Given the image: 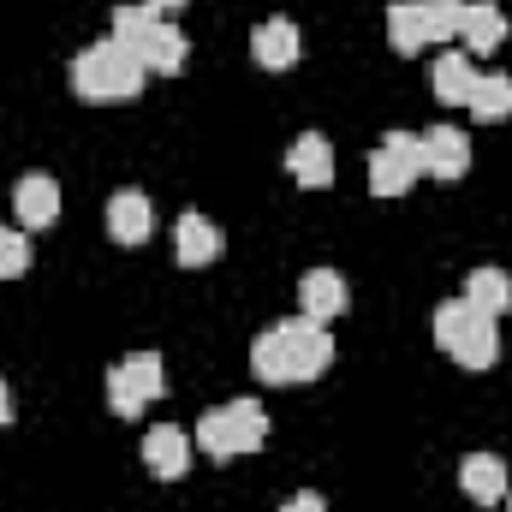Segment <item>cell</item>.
<instances>
[{
	"label": "cell",
	"mask_w": 512,
	"mask_h": 512,
	"mask_svg": "<svg viewBox=\"0 0 512 512\" xmlns=\"http://www.w3.org/2000/svg\"><path fill=\"white\" fill-rule=\"evenodd\" d=\"M459 18H465V0H393L387 6V42L399 54H417L429 42L459 36Z\"/></svg>",
	"instance_id": "4"
},
{
	"label": "cell",
	"mask_w": 512,
	"mask_h": 512,
	"mask_svg": "<svg viewBox=\"0 0 512 512\" xmlns=\"http://www.w3.org/2000/svg\"><path fill=\"white\" fill-rule=\"evenodd\" d=\"M268 441V411L256 399H233L221 411H203L197 423V447L209 459H239V453H256Z\"/></svg>",
	"instance_id": "5"
},
{
	"label": "cell",
	"mask_w": 512,
	"mask_h": 512,
	"mask_svg": "<svg viewBox=\"0 0 512 512\" xmlns=\"http://www.w3.org/2000/svg\"><path fill=\"white\" fill-rule=\"evenodd\" d=\"M471 90H477V66H471V54L447 48V54L435 60V96H441L447 108H465V102H471Z\"/></svg>",
	"instance_id": "19"
},
{
	"label": "cell",
	"mask_w": 512,
	"mask_h": 512,
	"mask_svg": "<svg viewBox=\"0 0 512 512\" xmlns=\"http://www.w3.org/2000/svg\"><path fill=\"white\" fill-rule=\"evenodd\" d=\"M286 167H292V179H298V185L322 191V185H334V143H328L322 131H304V137L286 149Z\"/></svg>",
	"instance_id": "11"
},
{
	"label": "cell",
	"mask_w": 512,
	"mask_h": 512,
	"mask_svg": "<svg viewBox=\"0 0 512 512\" xmlns=\"http://www.w3.org/2000/svg\"><path fill=\"white\" fill-rule=\"evenodd\" d=\"M149 227H155V209H149L143 191H114V197H108V233H114L120 245H143Z\"/></svg>",
	"instance_id": "18"
},
{
	"label": "cell",
	"mask_w": 512,
	"mask_h": 512,
	"mask_svg": "<svg viewBox=\"0 0 512 512\" xmlns=\"http://www.w3.org/2000/svg\"><path fill=\"white\" fill-rule=\"evenodd\" d=\"M12 209H18V227H54L60 215V185L48 173H24L12 185Z\"/></svg>",
	"instance_id": "12"
},
{
	"label": "cell",
	"mask_w": 512,
	"mask_h": 512,
	"mask_svg": "<svg viewBox=\"0 0 512 512\" xmlns=\"http://www.w3.org/2000/svg\"><path fill=\"white\" fill-rule=\"evenodd\" d=\"M155 18H161L155 6H114V42H120L126 54H137V48H143V36L155 30Z\"/></svg>",
	"instance_id": "22"
},
{
	"label": "cell",
	"mask_w": 512,
	"mask_h": 512,
	"mask_svg": "<svg viewBox=\"0 0 512 512\" xmlns=\"http://www.w3.org/2000/svg\"><path fill=\"white\" fill-rule=\"evenodd\" d=\"M30 268V239L18 227H0V280H18Z\"/></svg>",
	"instance_id": "23"
},
{
	"label": "cell",
	"mask_w": 512,
	"mask_h": 512,
	"mask_svg": "<svg viewBox=\"0 0 512 512\" xmlns=\"http://www.w3.org/2000/svg\"><path fill=\"white\" fill-rule=\"evenodd\" d=\"M161 393H167V370H161L155 352H131L126 364L108 370V405H114V417H137Z\"/></svg>",
	"instance_id": "7"
},
{
	"label": "cell",
	"mask_w": 512,
	"mask_h": 512,
	"mask_svg": "<svg viewBox=\"0 0 512 512\" xmlns=\"http://www.w3.org/2000/svg\"><path fill=\"white\" fill-rule=\"evenodd\" d=\"M507 512H512V495H507Z\"/></svg>",
	"instance_id": "27"
},
{
	"label": "cell",
	"mask_w": 512,
	"mask_h": 512,
	"mask_svg": "<svg viewBox=\"0 0 512 512\" xmlns=\"http://www.w3.org/2000/svg\"><path fill=\"white\" fill-rule=\"evenodd\" d=\"M298 24L292 18H268V24H256V36H251V54H256V66L262 72H286L292 60H298Z\"/></svg>",
	"instance_id": "15"
},
{
	"label": "cell",
	"mask_w": 512,
	"mask_h": 512,
	"mask_svg": "<svg viewBox=\"0 0 512 512\" xmlns=\"http://www.w3.org/2000/svg\"><path fill=\"white\" fill-rule=\"evenodd\" d=\"M423 173L429 179H465L471 173V137L459 126H429L423 131Z\"/></svg>",
	"instance_id": "8"
},
{
	"label": "cell",
	"mask_w": 512,
	"mask_h": 512,
	"mask_svg": "<svg viewBox=\"0 0 512 512\" xmlns=\"http://www.w3.org/2000/svg\"><path fill=\"white\" fill-rule=\"evenodd\" d=\"M435 346H441L453 364H465V370H489V364L501 358V328H495V316H483L471 298H453V304L435 310Z\"/></svg>",
	"instance_id": "2"
},
{
	"label": "cell",
	"mask_w": 512,
	"mask_h": 512,
	"mask_svg": "<svg viewBox=\"0 0 512 512\" xmlns=\"http://www.w3.org/2000/svg\"><path fill=\"white\" fill-rule=\"evenodd\" d=\"M459 489H465L477 507L507 501V459H495V453H471V459L459 465Z\"/></svg>",
	"instance_id": "17"
},
{
	"label": "cell",
	"mask_w": 512,
	"mask_h": 512,
	"mask_svg": "<svg viewBox=\"0 0 512 512\" xmlns=\"http://www.w3.org/2000/svg\"><path fill=\"white\" fill-rule=\"evenodd\" d=\"M251 364L262 382L286 387V382H316L328 364H334V334L328 322H310V316H286L274 328H262L251 346Z\"/></svg>",
	"instance_id": "1"
},
{
	"label": "cell",
	"mask_w": 512,
	"mask_h": 512,
	"mask_svg": "<svg viewBox=\"0 0 512 512\" xmlns=\"http://www.w3.org/2000/svg\"><path fill=\"white\" fill-rule=\"evenodd\" d=\"M221 227L209 221V215H197V209H185L179 215V227H173V251H179V262L185 268H209L215 256H221Z\"/></svg>",
	"instance_id": "10"
},
{
	"label": "cell",
	"mask_w": 512,
	"mask_h": 512,
	"mask_svg": "<svg viewBox=\"0 0 512 512\" xmlns=\"http://www.w3.org/2000/svg\"><path fill=\"white\" fill-rule=\"evenodd\" d=\"M459 36L471 54H495L507 42V12L495 0H465V18H459Z\"/></svg>",
	"instance_id": "16"
},
{
	"label": "cell",
	"mask_w": 512,
	"mask_h": 512,
	"mask_svg": "<svg viewBox=\"0 0 512 512\" xmlns=\"http://www.w3.org/2000/svg\"><path fill=\"white\" fill-rule=\"evenodd\" d=\"M483 126H501V120H512V78L507 72H495V78H483L477 72V90H471V102H465Z\"/></svg>",
	"instance_id": "21"
},
{
	"label": "cell",
	"mask_w": 512,
	"mask_h": 512,
	"mask_svg": "<svg viewBox=\"0 0 512 512\" xmlns=\"http://www.w3.org/2000/svg\"><path fill=\"white\" fill-rule=\"evenodd\" d=\"M280 512H328V501L304 489V495H292V501H286V507H280Z\"/></svg>",
	"instance_id": "24"
},
{
	"label": "cell",
	"mask_w": 512,
	"mask_h": 512,
	"mask_svg": "<svg viewBox=\"0 0 512 512\" xmlns=\"http://www.w3.org/2000/svg\"><path fill=\"white\" fill-rule=\"evenodd\" d=\"M298 316H310V322H334L340 310H346V280L334 274V268H310L304 280H298Z\"/></svg>",
	"instance_id": "14"
},
{
	"label": "cell",
	"mask_w": 512,
	"mask_h": 512,
	"mask_svg": "<svg viewBox=\"0 0 512 512\" xmlns=\"http://www.w3.org/2000/svg\"><path fill=\"white\" fill-rule=\"evenodd\" d=\"M143 6H155V12H161V18H167V12H179V6H185V0H143Z\"/></svg>",
	"instance_id": "25"
},
{
	"label": "cell",
	"mask_w": 512,
	"mask_h": 512,
	"mask_svg": "<svg viewBox=\"0 0 512 512\" xmlns=\"http://www.w3.org/2000/svg\"><path fill=\"white\" fill-rule=\"evenodd\" d=\"M0 423H12V399H6V382H0Z\"/></svg>",
	"instance_id": "26"
},
{
	"label": "cell",
	"mask_w": 512,
	"mask_h": 512,
	"mask_svg": "<svg viewBox=\"0 0 512 512\" xmlns=\"http://www.w3.org/2000/svg\"><path fill=\"white\" fill-rule=\"evenodd\" d=\"M143 465L155 471V477H185L191 471V435L185 429H173V423H161V429H149L143 435Z\"/></svg>",
	"instance_id": "13"
},
{
	"label": "cell",
	"mask_w": 512,
	"mask_h": 512,
	"mask_svg": "<svg viewBox=\"0 0 512 512\" xmlns=\"http://www.w3.org/2000/svg\"><path fill=\"white\" fill-rule=\"evenodd\" d=\"M465 298L483 310V316H507L512 310V274L507 268H471V280H465Z\"/></svg>",
	"instance_id": "20"
},
{
	"label": "cell",
	"mask_w": 512,
	"mask_h": 512,
	"mask_svg": "<svg viewBox=\"0 0 512 512\" xmlns=\"http://www.w3.org/2000/svg\"><path fill=\"white\" fill-rule=\"evenodd\" d=\"M185 60H191L185 30H179L173 18H155V30H149V36H143V48H137V66H143V72H161V78H179V72H185Z\"/></svg>",
	"instance_id": "9"
},
{
	"label": "cell",
	"mask_w": 512,
	"mask_h": 512,
	"mask_svg": "<svg viewBox=\"0 0 512 512\" xmlns=\"http://www.w3.org/2000/svg\"><path fill=\"white\" fill-rule=\"evenodd\" d=\"M423 179V131H387L370 155V191L376 197H405Z\"/></svg>",
	"instance_id": "6"
},
{
	"label": "cell",
	"mask_w": 512,
	"mask_h": 512,
	"mask_svg": "<svg viewBox=\"0 0 512 512\" xmlns=\"http://www.w3.org/2000/svg\"><path fill=\"white\" fill-rule=\"evenodd\" d=\"M143 66H137V54H126L114 36L108 42H90L78 60H72V90L84 96V102H131L137 90H143Z\"/></svg>",
	"instance_id": "3"
}]
</instances>
